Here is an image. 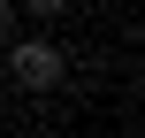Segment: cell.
Wrapping results in <instances>:
<instances>
[{"label":"cell","mask_w":145,"mask_h":138,"mask_svg":"<svg viewBox=\"0 0 145 138\" xmlns=\"http://www.w3.org/2000/svg\"><path fill=\"white\" fill-rule=\"evenodd\" d=\"M0 61H8V85L15 92H31V100H46V92H61L69 85V46L54 38V31H15L8 46H0Z\"/></svg>","instance_id":"1"},{"label":"cell","mask_w":145,"mask_h":138,"mask_svg":"<svg viewBox=\"0 0 145 138\" xmlns=\"http://www.w3.org/2000/svg\"><path fill=\"white\" fill-rule=\"evenodd\" d=\"M15 8H23V15H31L38 31H54V23H61V15L76 8V0H15Z\"/></svg>","instance_id":"2"},{"label":"cell","mask_w":145,"mask_h":138,"mask_svg":"<svg viewBox=\"0 0 145 138\" xmlns=\"http://www.w3.org/2000/svg\"><path fill=\"white\" fill-rule=\"evenodd\" d=\"M15 31H23V8H15V0H0V46H8Z\"/></svg>","instance_id":"3"}]
</instances>
